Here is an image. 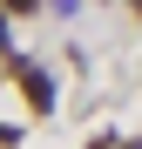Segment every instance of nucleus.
Listing matches in <instances>:
<instances>
[{
    "label": "nucleus",
    "instance_id": "3",
    "mask_svg": "<svg viewBox=\"0 0 142 149\" xmlns=\"http://www.w3.org/2000/svg\"><path fill=\"white\" fill-rule=\"evenodd\" d=\"M0 47H7V27H0Z\"/></svg>",
    "mask_w": 142,
    "mask_h": 149
},
{
    "label": "nucleus",
    "instance_id": "5",
    "mask_svg": "<svg viewBox=\"0 0 142 149\" xmlns=\"http://www.w3.org/2000/svg\"><path fill=\"white\" fill-rule=\"evenodd\" d=\"M135 149H142V142H135Z\"/></svg>",
    "mask_w": 142,
    "mask_h": 149
},
{
    "label": "nucleus",
    "instance_id": "4",
    "mask_svg": "<svg viewBox=\"0 0 142 149\" xmlns=\"http://www.w3.org/2000/svg\"><path fill=\"white\" fill-rule=\"evenodd\" d=\"M135 14H142V0H135Z\"/></svg>",
    "mask_w": 142,
    "mask_h": 149
},
{
    "label": "nucleus",
    "instance_id": "2",
    "mask_svg": "<svg viewBox=\"0 0 142 149\" xmlns=\"http://www.w3.org/2000/svg\"><path fill=\"white\" fill-rule=\"evenodd\" d=\"M7 7H14V14H34V7H41V0H7Z\"/></svg>",
    "mask_w": 142,
    "mask_h": 149
},
{
    "label": "nucleus",
    "instance_id": "1",
    "mask_svg": "<svg viewBox=\"0 0 142 149\" xmlns=\"http://www.w3.org/2000/svg\"><path fill=\"white\" fill-rule=\"evenodd\" d=\"M20 88H27V102H34L41 115H47V109H54V81H47V74H41V68H20Z\"/></svg>",
    "mask_w": 142,
    "mask_h": 149
}]
</instances>
